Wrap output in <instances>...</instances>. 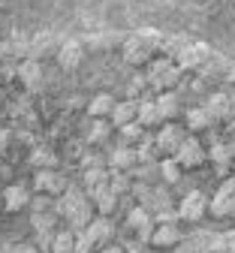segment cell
<instances>
[{
	"instance_id": "obj_12",
	"label": "cell",
	"mask_w": 235,
	"mask_h": 253,
	"mask_svg": "<svg viewBox=\"0 0 235 253\" xmlns=\"http://www.w3.org/2000/svg\"><path fill=\"white\" fill-rule=\"evenodd\" d=\"M181 220H166V223H157L154 226V238H151V244L154 247H175L178 241H181Z\"/></svg>"
},
{
	"instance_id": "obj_32",
	"label": "cell",
	"mask_w": 235,
	"mask_h": 253,
	"mask_svg": "<svg viewBox=\"0 0 235 253\" xmlns=\"http://www.w3.org/2000/svg\"><path fill=\"white\" fill-rule=\"evenodd\" d=\"M112 190L115 193H121V196H127L130 190H133V172H127V169H112Z\"/></svg>"
},
{
	"instance_id": "obj_1",
	"label": "cell",
	"mask_w": 235,
	"mask_h": 253,
	"mask_svg": "<svg viewBox=\"0 0 235 253\" xmlns=\"http://www.w3.org/2000/svg\"><path fill=\"white\" fill-rule=\"evenodd\" d=\"M181 67H178V60L175 57H160V60H151L148 63V70H145V76H148V84L160 93V90H175L178 87V82H181Z\"/></svg>"
},
{
	"instance_id": "obj_41",
	"label": "cell",
	"mask_w": 235,
	"mask_h": 253,
	"mask_svg": "<svg viewBox=\"0 0 235 253\" xmlns=\"http://www.w3.org/2000/svg\"><path fill=\"white\" fill-rule=\"evenodd\" d=\"M0 253H18L15 244H0Z\"/></svg>"
},
{
	"instance_id": "obj_21",
	"label": "cell",
	"mask_w": 235,
	"mask_h": 253,
	"mask_svg": "<svg viewBox=\"0 0 235 253\" xmlns=\"http://www.w3.org/2000/svg\"><path fill=\"white\" fill-rule=\"evenodd\" d=\"M91 199H94V205H96V214H112V211L121 205V193H115L112 184L103 187V190H96Z\"/></svg>"
},
{
	"instance_id": "obj_24",
	"label": "cell",
	"mask_w": 235,
	"mask_h": 253,
	"mask_svg": "<svg viewBox=\"0 0 235 253\" xmlns=\"http://www.w3.org/2000/svg\"><path fill=\"white\" fill-rule=\"evenodd\" d=\"M181 172H184V166H181V160H178L175 154H169V157H163V160H160V178L169 187L181 181Z\"/></svg>"
},
{
	"instance_id": "obj_31",
	"label": "cell",
	"mask_w": 235,
	"mask_h": 253,
	"mask_svg": "<svg viewBox=\"0 0 235 253\" xmlns=\"http://www.w3.org/2000/svg\"><path fill=\"white\" fill-rule=\"evenodd\" d=\"M57 211H33L30 214V226L37 229V232H51L54 229V223H57Z\"/></svg>"
},
{
	"instance_id": "obj_5",
	"label": "cell",
	"mask_w": 235,
	"mask_h": 253,
	"mask_svg": "<svg viewBox=\"0 0 235 253\" xmlns=\"http://www.w3.org/2000/svg\"><path fill=\"white\" fill-rule=\"evenodd\" d=\"M211 54H214V51H211V45H208V42H190V45H187L175 60H178V67H181L184 73H193V70L199 73V70H202L205 63L211 60Z\"/></svg>"
},
{
	"instance_id": "obj_29",
	"label": "cell",
	"mask_w": 235,
	"mask_h": 253,
	"mask_svg": "<svg viewBox=\"0 0 235 253\" xmlns=\"http://www.w3.org/2000/svg\"><path fill=\"white\" fill-rule=\"evenodd\" d=\"M112 126H115V124H109L106 118H94L91 130H88V142H91V145H103V142L112 136Z\"/></svg>"
},
{
	"instance_id": "obj_17",
	"label": "cell",
	"mask_w": 235,
	"mask_h": 253,
	"mask_svg": "<svg viewBox=\"0 0 235 253\" xmlns=\"http://www.w3.org/2000/svg\"><path fill=\"white\" fill-rule=\"evenodd\" d=\"M130 121H139V100H136V97L121 100V103H115V109H112V124H115V126L130 124Z\"/></svg>"
},
{
	"instance_id": "obj_43",
	"label": "cell",
	"mask_w": 235,
	"mask_h": 253,
	"mask_svg": "<svg viewBox=\"0 0 235 253\" xmlns=\"http://www.w3.org/2000/svg\"><path fill=\"white\" fill-rule=\"evenodd\" d=\"M226 184H229V187L235 190V175H232V178H226Z\"/></svg>"
},
{
	"instance_id": "obj_39",
	"label": "cell",
	"mask_w": 235,
	"mask_h": 253,
	"mask_svg": "<svg viewBox=\"0 0 235 253\" xmlns=\"http://www.w3.org/2000/svg\"><path fill=\"white\" fill-rule=\"evenodd\" d=\"M15 250H18V253H43L37 241H18V244H15Z\"/></svg>"
},
{
	"instance_id": "obj_15",
	"label": "cell",
	"mask_w": 235,
	"mask_h": 253,
	"mask_svg": "<svg viewBox=\"0 0 235 253\" xmlns=\"http://www.w3.org/2000/svg\"><path fill=\"white\" fill-rule=\"evenodd\" d=\"M94 211H96L94 199H85L82 205H76V208H73L70 214H66L63 220H66V223H70V229H76V232H85V229H88V223H91V220L96 217Z\"/></svg>"
},
{
	"instance_id": "obj_7",
	"label": "cell",
	"mask_w": 235,
	"mask_h": 253,
	"mask_svg": "<svg viewBox=\"0 0 235 253\" xmlns=\"http://www.w3.org/2000/svg\"><path fill=\"white\" fill-rule=\"evenodd\" d=\"M175 157L181 160L184 169H196V166H202V163L208 160V151L202 148V142H199L196 136H187V139L181 142V148L175 151Z\"/></svg>"
},
{
	"instance_id": "obj_26",
	"label": "cell",
	"mask_w": 235,
	"mask_h": 253,
	"mask_svg": "<svg viewBox=\"0 0 235 253\" xmlns=\"http://www.w3.org/2000/svg\"><path fill=\"white\" fill-rule=\"evenodd\" d=\"M205 106H208V112H211L214 121H226L232 115V100L226 97V93H211Z\"/></svg>"
},
{
	"instance_id": "obj_28",
	"label": "cell",
	"mask_w": 235,
	"mask_h": 253,
	"mask_svg": "<svg viewBox=\"0 0 235 253\" xmlns=\"http://www.w3.org/2000/svg\"><path fill=\"white\" fill-rule=\"evenodd\" d=\"M190 42H193V40H190L187 34H169V37H163L160 51H163V54H169V57H178V54H181Z\"/></svg>"
},
{
	"instance_id": "obj_3",
	"label": "cell",
	"mask_w": 235,
	"mask_h": 253,
	"mask_svg": "<svg viewBox=\"0 0 235 253\" xmlns=\"http://www.w3.org/2000/svg\"><path fill=\"white\" fill-rule=\"evenodd\" d=\"M154 226H157V220H154V214H151L145 205H136V208L127 211V229L136 232V238H139L142 244H151Z\"/></svg>"
},
{
	"instance_id": "obj_20",
	"label": "cell",
	"mask_w": 235,
	"mask_h": 253,
	"mask_svg": "<svg viewBox=\"0 0 235 253\" xmlns=\"http://www.w3.org/2000/svg\"><path fill=\"white\" fill-rule=\"evenodd\" d=\"M184 121H187V130H208L211 124H217L208 112V106H193L184 112Z\"/></svg>"
},
{
	"instance_id": "obj_13",
	"label": "cell",
	"mask_w": 235,
	"mask_h": 253,
	"mask_svg": "<svg viewBox=\"0 0 235 253\" xmlns=\"http://www.w3.org/2000/svg\"><path fill=\"white\" fill-rule=\"evenodd\" d=\"M82 60H85V48H82V42L66 40V42L60 45V51H57V63H60V70L73 73V70H79V67H82Z\"/></svg>"
},
{
	"instance_id": "obj_35",
	"label": "cell",
	"mask_w": 235,
	"mask_h": 253,
	"mask_svg": "<svg viewBox=\"0 0 235 253\" xmlns=\"http://www.w3.org/2000/svg\"><path fill=\"white\" fill-rule=\"evenodd\" d=\"M30 211H57V196L40 193L37 190V196H33V202H30Z\"/></svg>"
},
{
	"instance_id": "obj_10",
	"label": "cell",
	"mask_w": 235,
	"mask_h": 253,
	"mask_svg": "<svg viewBox=\"0 0 235 253\" xmlns=\"http://www.w3.org/2000/svg\"><path fill=\"white\" fill-rule=\"evenodd\" d=\"M30 202H33V196H30V190H27L24 184H9V187H3V208H6L9 214L30 208Z\"/></svg>"
},
{
	"instance_id": "obj_2",
	"label": "cell",
	"mask_w": 235,
	"mask_h": 253,
	"mask_svg": "<svg viewBox=\"0 0 235 253\" xmlns=\"http://www.w3.org/2000/svg\"><path fill=\"white\" fill-rule=\"evenodd\" d=\"M154 51H157V45H151V42L139 34V30L124 40V60L133 63V67H148Z\"/></svg>"
},
{
	"instance_id": "obj_18",
	"label": "cell",
	"mask_w": 235,
	"mask_h": 253,
	"mask_svg": "<svg viewBox=\"0 0 235 253\" xmlns=\"http://www.w3.org/2000/svg\"><path fill=\"white\" fill-rule=\"evenodd\" d=\"M139 124L148 126V130H154V126L163 124V115H160L157 100H151V97H139Z\"/></svg>"
},
{
	"instance_id": "obj_14",
	"label": "cell",
	"mask_w": 235,
	"mask_h": 253,
	"mask_svg": "<svg viewBox=\"0 0 235 253\" xmlns=\"http://www.w3.org/2000/svg\"><path fill=\"white\" fill-rule=\"evenodd\" d=\"M136 166H139V148H130V142L118 145L109 154V169H127V172H133Z\"/></svg>"
},
{
	"instance_id": "obj_6",
	"label": "cell",
	"mask_w": 235,
	"mask_h": 253,
	"mask_svg": "<svg viewBox=\"0 0 235 253\" xmlns=\"http://www.w3.org/2000/svg\"><path fill=\"white\" fill-rule=\"evenodd\" d=\"M184 139H187V130L178 126L175 121H163L160 124V130H157V148H160V154H175Z\"/></svg>"
},
{
	"instance_id": "obj_11",
	"label": "cell",
	"mask_w": 235,
	"mask_h": 253,
	"mask_svg": "<svg viewBox=\"0 0 235 253\" xmlns=\"http://www.w3.org/2000/svg\"><path fill=\"white\" fill-rule=\"evenodd\" d=\"M208 211L214 214V217H229V214H235V190L223 181L220 184V190L211 196V202H208Z\"/></svg>"
},
{
	"instance_id": "obj_34",
	"label": "cell",
	"mask_w": 235,
	"mask_h": 253,
	"mask_svg": "<svg viewBox=\"0 0 235 253\" xmlns=\"http://www.w3.org/2000/svg\"><path fill=\"white\" fill-rule=\"evenodd\" d=\"M118 130H121V139H124V142H130V145L136 142V145H139V139L145 136V130H148V126H142L139 121H130V124H121Z\"/></svg>"
},
{
	"instance_id": "obj_4",
	"label": "cell",
	"mask_w": 235,
	"mask_h": 253,
	"mask_svg": "<svg viewBox=\"0 0 235 253\" xmlns=\"http://www.w3.org/2000/svg\"><path fill=\"white\" fill-rule=\"evenodd\" d=\"M208 202L202 190H187V193L181 196L178 202V214H181V223H199L202 220V214L208 211Z\"/></svg>"
},
{
	"instance_id": "obj_36",
	"label": "cell",
	"mask_w": 235,
	"mask_h": 253,
	"mask_svg": "<svg viewBox=\"0 0 235 253\" xmlns=\"http://www.w3.org/2000/svg\"><path fill=\"white\" fill-rule=\"evenodd\" d=\"M214 253H235V229L217 232V238H214Z\"/></svg>"
},
{
	"instance_id": "obj_37",
	"label": "cell",
	"mask_w": 235,
	"mask_h": 253,
	"mask_svg": "<svg viewBox=\"0 0 235 253\" xmlns=\"http://www.w3.org/2000/svg\"><path fill=\"white\" fill-rule=\"evenodd\" d=\"M145 87H151V84H148V76H133V82H130V97L139 100Z\"/></svg>"
},
{
	"instance_id": "obj_19",
	"label": "cell",
	"mask_w": 235,
	"mask_h": 253,
	"mask_svg": "<svg viewBox=\"0 0 235 253\" xmlns=\"http://www.w3.org/2000/svg\"><path fill=\"white\" fill-rule=\"evenodd\" d=\"M157 106H160L163 121H172L175 115H181V97H178V90H160L157 93Z\"/></svg>"
},
{
	"instance_id": "obj_16",
	"label": "cell",
	"mask_w": 235,
	"mask_h": 253,
	"mask_svg": "<svg viewBox=\"0 0 235 253\" xmlns=\"http://www.w3.org/2000/svg\"><path fill=\"white\" fill-rule=\"evenodd\" d=\"M109 181H112V169H106V166H91L82 175V187L88 190V196H94L96 190L109 187Z\"/></svg>"
},
{
	"instance_id": "obj_8",
	"label": "cell",
	"mask_w": 235,
	"mask_h": 253,
	"mask_svg": "<svg viewBox=\"0 0 235 253\" xmlns=\"http://www.w3.org/2000/svg\"><path fill=\"white\" fill-rule=\"evenodd\" d=\"M33 187L40 190V193H51V196H60L66 187V178L57 172V169H37V175H33Z\"/></svg>"
},
{
	"instance_id": "obj_9",
	"label": "cell",
	"mask_w": 235,
	"mask_h": 253,
	"mask_svg": "<svg viewBox=\"0 0 235 253\" xmlns=\"http://www.w3.org/2000/svg\"><path fill=\"white\" fill-rule=\"evenodd\" d=\"M85 235H88V238L96 244V250H99V247H106V244L112 241V235H115V223L109 220V214H96L91 223H88Z\"/></svg>"
},
{
	"instance_id": "obj_30",
	"label": "cell",
	"mask_w": 235,
	"mask_h": 253,
	"mask_svg": "<svg viewBox=\"0 0 235 253\" xmlns=\"http://www.w3.org/2000/svg\"><path fill=\"white\" fill-rule=\"evenodd\" d=\"M30 166L33 169H57V154L51 148H37L30 154Z\"/></svg>"
},
{
	"instance_id": "obj_23",
	"label": "cell",
	"mask_w": 235,
	"mask_h": 253,
	"mask_svg": "<svg viewBox=\"0 0 235 253\" xmlns=\"http://www.w3.org/2000/svg\"><path fill=\"white\" fill-rule=\"evenodd\" d=\"M115 97L112 93H96V97H91L88 103V115L91 118H112V109H115Z\"/></svg>"
},
{
	"instance_id": "obj_27",
	"label": "cell",
	"mask_w": 235,
	"mask_h": 253,
	"mask_svg": "<svg viewBox=\"0 0 235 253\" xmlns=\"http://www.w3.org/2000/svg\"><path fill=\"white\" fill-rule=\"evenodd\" d=\"M76 241H79L76 229H60V232H54L51 253H76Z\"/></svg>"
},
{
	"instance_id": "obj_40",
	"label": "cell",
	"mask_w": 235,
	"mask_h": 253,
	"mask_svg": "<svg viewBox=\"0 0 235 253\" xmlns=\"http://www.w3.org/2000/svg\"><path fill=\"white\" fill-rule=\"evenodd\" d=\"M99 253H127L124 244H106V247H99Z\"/></svg>"
},
{
	"instance_id": "obj_22",
	"label": "cell",
	"mask_w": 235,
	"mask_h": 253,
	"mask_svg": "<svg viewBox=\"0 0 235 253\" xmlns=\"http://www.w3.org/2000/svg\"><path fill=\"white\" fill-rule=\"evenodd\" d=\"M18 82L24 84V87H40V82H43V67H40V60H24V63H18Z\"/></svg>"
},
{
	"instance_id": "obj_25",
	"label": "cell",
	"mask_w": 235,
	"mask_h": 253,
	"mask_svg": "<svg viewBox=\"0 0 235 253\" xmlns=\"http://www.w3.org/2000/svg\"><path fill=\"white\" fill-rule=\"evenodd\" d=\"M208 160L214 163V169L223 175L226 172V166L232 163V145H226V142H214L211 148H208Z\"/></svg>"
},
{
	"instance_id": "obj_33",
	"label": "cell",
	"mask_w": 235,
	"mask_h": 253,
	"mask_svg": "<svg viewBox=\"0 0 235 253\" xmlns=\"http://www.w3.org/2000/svg\"><path fill=\"white\" fill-rule=\"evenodd\" d=\"M214 238H217V232H205V229H199V232L190 235L196 253H214Z\"/></svg>"
},
{
	"instance_id": "obj_42",
	"label": "cell",
	"mask_w": 235,
	"mask_h": 253,
	"mask_svg": "<svg viewBox=\"0 0 235 253\" xmlns=\"http://www.w3.org/2000/svg\"><path fill=\"white\" fill-rule=\"evenodd\" d=\"M0 178H9V166L6 163H0Z\"/></svg>"
},
{
	"instance_id": "obj_38",
	"label": "cell",
	"mask_w": 235,
	"mask_h": 253,
	"mask_svg": "<svg viewBox=\"0 0 235 253\" xmlns=\"http://www.w3.org/2000/svg\"><path fill=\"white\" fill-rule=\"evenodd\" d=\"M139 34H142L151 45H157V48L163 45V30H157V27H139Z\"/></svg>"
}]
</instances>
